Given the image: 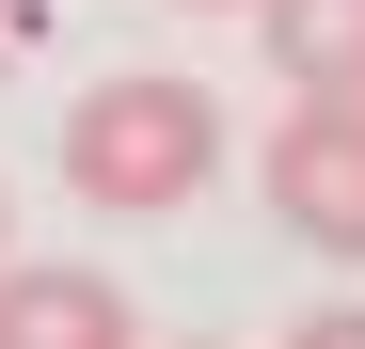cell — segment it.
Instances as JSON below:
<instances>
[{"mask_svg": "<svg viewBox=\"0 0 365 349\" xmlns=\"http://www.w3.org/2000/svg\"><path fill=\"white\" fill-rule=\"evenodd\" d=\"M270 222L302 254H349L365 270V95H286V127H270Z\"/></svg>", "mask_w": 365, "mask_h": 349, "instance_id": "obj_2", "label": "cell"}, {"mask_svg": "<svg viewBox=\"0 0 365 349\" xmlns=\"http://www.w3.org/2000/svg\"><path fill=\"white\" fill-rule=\"evenodd\" d=\"M175 16H238V0H175Z\"/></svg>", "mask_w": 365, "mask_h": 349, "instance_id": "obj_7", "label": "cell"}, {"mask_svg": "<svg viewBox=\"0 0 365 349\" xmlns=\"http://www.w3.org/2000/svg\"><path fill=\"white\" fill-rule=\"evenodd\" d=\"M0 254H16V207H0Z\"/></svg>", "mask_w": 365, "mask_h": 349, "instance_id": "obj_8", "label": "cell"}, {"mask_svg": "<svg viewBox=\"0 0 365 349\" xmlns=\"http://www.w3.org/2000/svg\"><path fill=\"white\" fill-rule=\"evenodd\" d=\"M286 349H365V302H318V318H302Z\"/></svg>", "mask_w": 365, "mask_h": 349, "instance_id": "obj_5", "label": "cell"}, {"mask_svg": "<svg viewBox=\"0 0 365 349\" xmlns=\"http://www.w3.org/2000/svg\"><path fill=\"white\" fill-rule=\"evenodd\" d=\"M143 349H159V333H143ZM175 349H207V333H175Z\"/></svg>", "mask_w": 365, "mask_h": 349, "instance_id": "obj_9", "label": "cell"}, {"mask_svg": "<svg viewBox=\"0 0 365 349\" xmlns=\"http://www.w3.org/2000/svg\"><path fill=\"white\" fill-rule=\"evenodd\" d=\"M0 349H143V302H128V286H111V270H16V254H0Z\"/></svg>", "mask_w": 365, "mask_h": 349, "instance_id": "obj_3", "label": "cell"}, {"mask_svg": "<svg viewBox=\"0 0 365 349\" xmlns=\"http://www.w3.org/2000/svg\"><path fill=\"white\" fill-rule=\"evenodd\" d=\"M207 174H222V95H207V80H175V64L80 80V111H64V191H80V207L175 222V207H207Z\"/></svg>", "mask_w": 365, "mask_h": 349, "instance_id": "obj_1", "label": "cell"}, {"mask_svg": "<svg viewBox=\"0 0 365 349\" xmlns=\"http://www.w3.org/2000/svg\"><path fill=\"white\" fill-rule=\"evenodd\" d=\"M16 48H32V0H0V80H16Z\"/></svg>", "mask_w": 365, "mask_h": 349, "instance_id": "obj_6", "label": "cell"}, {"mask_svg": "<svg viewBox=\"0 0 365 349\" xmlns=\"http://www.w3.org/2000/svg\"><path fill=\"white\" fill-rule=\"evenodd\" d=\"M270 32V80L286 95H365V0H238Z\"/></svg>", "mask_w": 365, "mask_h": 349, "instance_id": "obj_4", "label": "cell"}]
</instances>
